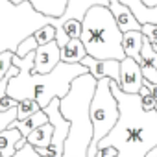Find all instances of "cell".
Returning <instances> with one entry per match:
<instances>
[{"mask_svg": "<svg viewBox=\"0 0 157 157\" xmlns=\"http://www.w3.org/2000/svg\"><path fill=\"white\" fill-rule=\"evenodd\" d=\"M111 93L118 102L120 117L98 148L111 146L118 151V157H148L157 148V111H144L140 96L120 91L113 80Z\"/></svg>", "mask_w": 157, "mask_h": 157, "instance_id": "obj_1", "label": "cell"}, {"mask_svg": "<svg viewBox=\"0 0 157 157\" xmlns=\"http://www.w3.org/2000/svg\"><path fill=\"white\" fill-rule=\"evenodd\" d=\"M33 57L35 52H30L24 57L13 56V65L19 67V74L11 78L8 85V94L21 102V100H35L41 109H46L54 98H65L70 91V85L76 78L89 74L87 67L59 63L50 74H37L33 72Z\"/></svg>", "mask_w": 157, "mask_h": 157, "instance_id": "obj_2", "label": "cell"}, {"mask_svg": "<svg viewBox=\"0 0 157 157\" xmlns=\"http://www.w3.org/2000/svg\"><path fill=\"white\" fill-rule=\"evenodd\" d=\"M96 83L98 82L91 74H83L76 78L68 94L59 100V111L70 124L63 157H87L89 153L93 142L91 102L96 91Z\"/></svg>", "mask_w": 157, "mask_h": 157, "instance_id": "obj_3", "label": "cell"}, {"mask_svg": "<svg viewBox=\"0 0 157 157\" xmlns=\"http://www.w3.org/2000/svg\"><path fill=\"white\" fill-rule=\"evenodd\" d=\"M122 37L113 13L109 8L94 6L87 11L82 22V43L87 50V56L94 59H117L126 57L122 48Z\"/></svg>", "mask_w": 157, "mask_h": 157, "instance_id": "obj_4", "label": "cell"}, {"mask_svg": "<svg viewBox=\"0 0 157 157\" xmlns=\"http://www.w3.org/2000/svg\"><path fill=\"white\" fill-rule=\"evenodd\" d=\"M52 22L54 19L37 13L30 2L15 8L8 0H0V54H17L22 41L32 37L39 28Z\"/></svg>", "mask_w": 157, "mask_h": 157, "instance_id": "obj_5", "label": "cell"}, {"mask_svg": "<svg viewBox=\"0 0 157 157\" xmlns=\"http://www.w3.org/2000/svg\"><path fill=\"white\" fill-rule=\"evenodd\" d=\"M120 117L118 102L111 93V80L104 78L98 80L96 91L91 102V122H93V142L87 155H96L98 144L109 135V131L117 126Z\"/></svg>", "mask_w": 157, "mask_h": 157, "instance_id": "obj_6", "label": "cell"}, {"mask_svg": "<svg viewBox=\"0 0 157 157\" xmlns=\"http://www.w3.org/2000/svg\"><path fill=\"white\" fill-rule=\"evenodd\" d=\"M142 83H144V78H142L140 65L131 57H124L120 61V82L117 83L120 91L128 94H139Z\"/></svg>", "mask_w": 157, "mask_h": 157, "instance_id": "obj_7", "label": "cell"}, {"mask_svg": "<svg viewBox=\"0 0 157 157\" xmlns=\"http://www.w3.org/2000/svg\"><path fill=\"white\" fill-rule=\"evenodd\" d=\"M61 63V48L56 41L43 44L35 50L33 57V72L37 74H50Z\"/></svg>", "mask_w": 157, "mask_h": 157, "instance_id": "obj_8", "label": "cell"}, {"mask_svg": "<svg viewBox=\"0 0 157 157\" xmlns=\"http://www.w3.org/2000/svg\"><path fill=\"white\" fill-rule=\"evenodd\" d=\"M83 67H87L89 74L94 78V80H104V78H109L115 83L120 82V61L117 59H94L91 56H87L82 61Z\"/></svg>", "mask_w": 157, "mask_h": 157, "instance_id": "obj_9", "label": "cell"}, {"mask_svg": "<svg viewBox=\"0 0 157 157\" xmlns=\"http://www.w3.org/2000/svg\"><path fill=\"white\" fill-rule=\"evenodd\" d=\"M109 10L120 28L122 33H128V32H142V24L137 21V17L133 15V11L124 6L120 0H111L109 2Z\"/></svg>", "mask_w": 157, "mask_h": 157, "instance_id": "obj_10", "label": "cell"}, {"mask_svg": "<svg viewBox=\"0 0 157 157\" xmlns=\"http://www.w3.org/2000/svg\"><path fill=\"white\" fill-rule=\"evenodd\" d=\"M140 70H142V78L151 83L157 85V48L144 37L142 43V52H140Z\"/></svg>", "mask_w": 157, "mask_h": 157, "instance_id": "obj_11", "label": "cell"}, {"mask_svg": "<svg viewBox=\"0 0 157 157\" xmlns=\"http://www.w3.org/2000/svg\"><path fill=\"white\" fill-rule=\"evenodd\" d=\"M28 2L37 13L50 19H61L68 6V0H28Z\"/></svg>", "mask_w": 157, "mask_h": 157, "instance_id": "obj_12", "label": "cell"}, {"mask_svg": "<svg viewBox=\"0 0 157 157\" xmlns=\"http://www.w3.org/2000/svg\"><path fill=\"white\" fill-rule=\"evenodd\" d=\"M87 57V50L82 43V39H70L61 48V61L68 65H80Z\"/></svg>", "mask_w": 157, "mask_h": 157, "instance_id": "obj_13", "label": "cell"}, {"mask_svg": "<svg viewBox=\"0 0 157 157\" xmlns=\"http://www.w3.org/2000/svg\"><path fill=\"white\" fill-rule=\"evenodd\" d=\"M142 43H144L142 32H128V33H124V37H122V48H124L126 57H131L137 63H140Z\"/></svg>", "mask_w": 157, "mask_h": 157, "instance_id": "obj_14", "label": "cell"}, {"mask_svg": "<svg viewBox=\"0 0 157 157\" xmlns=\"http://www.w3.org/2000/svg\"><path fill=\"white\" fill-rule=\"evenodd\" d=\"M22 133L17 128H10L0 133V155L2 157H15L17 153V144L22 140Z\"/></svg>", "mask_w": 157, "mask_h": 157, "instance_id": "obj_15", "label": "cell"}, {"mask_svg": "<svg viewBox=\"0 0 157 157\" xmlns=\"http://www.w3.org/2000/svg\"><path fill=\"white\" fill-rule=\"evenodd\" d=\"M48 122H50V120H48V115L41 109V111H37L35 115H32V117H28V118H24V120H15L11 128H17V129L22 133V137L26 139L32 131H35L37 128H41V126H44V124H48Z\"/></svg>", "mask_w": 157, "mask_h": 157, "instance_id": "obj_16", "label": "cell"}, {"mask_svg": "<svg viewBox=\"0 0 157 157\" xmlns=\"http://www.w3.org/2000/svg\"><path fill=\"white\" fill-rule=\"evenodd\" d=\"M52 137H54V126L48 122V124L37 128L35 131H32V133L26 137V140H28V144H32L35 150H41V148H48V146H50Z\"/></svg>", "mask_w": 157, "mask_h": 157, "instance_id": "obj_17", "label": "cell"}, {"mask_svg": "<svg viewBox=\"0 0 157 157\" xmlns=\"http://www.w3.org/2000/svg\"><path fill=\"white\" fill-rule=\"evenodd\" d=\"M37 111H41V107H39V104L35 100H28V98L21 100L19 105H17V120H24V118L35 115Z\"/></svg>", "mask_w": 157, "mask_h": 157, "instance_id": "obj_18", "label": "cell"}, {"mask_svg": "<svg viewBox=\"0 0 157 157\" xmlns=\"http://www.w3.org/2000/svg\"><path fill=\"white\" fill-rule=\"evenodd\" d=\"M56 35H57V32H56V26H54V24H46V26L39 28V30L33 33V37H35V41H37L39 46L56 41Z\"/></svg>", "mask_w": 157, "mask_h": 157, "instance_id": "obj_19", "label": "cell"}, {"mask_svg": "<svg viewBox=\"0 0 157 157\" xmlns=\"http://www.w3.org/2000/svg\"><path fill=\"white\" fill-rule=\"evenodd\" d=\"M139 96H140V105L144 111H155V105H157V100L151 96V91H150V83L144 80L140 91H139Z\"/></svg>", "mask_w": 157, "mask_h": 157, "instance_id": "obj_20", "label": "cell"}, {"mask_svg": "<svg viewBox=\"0 0 157 157\" xmlns=\"http://www.w3.org/2000/svg\"><path fill=\"white\" fill-rule=\"evenodd\" d=\"M56 28H63V33L68 37V39H80L82 37V22L76 21V19H68L65 22H61L59 26Z\"/></svg>", "mask_w": 157, "mask_h": 157, "instance_id": "obj_21", "label": "cell"}, {"mask_svg": "<svg viewBox=\"0 0 157 157\" xmlns=\"http://www.w3.org/2000/svg\"><path fill=\"white\" fill-rule=\"evenodd\" d=\"M15 120H17V107H13L10 111H0V133L10 129Z\"/></svg>", "mask_w": 157, "mask_h": 157, "instance_id": "obj_22", "label": "cell"}, {"mask_svg": "<svg viewBox=\"0 0 157 157\" xmlns=\"http://www.w3.org/2000/svg\"><path fill=\"white\" fill-rule=\"evenodd\" d=\"M13 52H2L0 54V82L6 78V74L11 70L13 67Z\"/></svg>", "mask_w": 157, "mask_h": 157, "instance_id": "obj_23", "label": "cell"}, {"mask_svg": "<svg viewBox=\"0 0 157 157\" xmlns=\"http://www.w3.org/2000/svg\"><path fill=\"white\" fill-rule=\"evenodd\" d=\"M39 48V44H37V41H35V37L32 35V37H28L26 41H22L21 43V46H19V50H17V57H24V56H28L30 52H35Z\"/></svg>", "mask_w": 157, "mask_h": 157, "instance_id": "obj_24", "label": "cell"}, {"mask_svg": "<svg viewBox=\"0 0 157 157\" xmlns=\"http://www.w3.org/2000/svg\"><path fill=\"white\" fill-rule=\"evenodd\" d=\"M142 35L153 46H157V24H142Z\"/></svg>", "mask_w": 157, "mask_h": 157, "instance_id": "obj_25", "label": "cell"}, {"mask_svg": "<svg viewBox=\"0 0 157 157\" xmlns=\"http://www.w3.org/2000/svg\"><path fill=\"white\" fill-rule=\"evenodd\" d=\"M15 157H43V155H39V151H37L32 144H28V142H26L21 150H17Z\"/></svg>", "mask_w": 157, "mask_h": 157, "instance_id": "obj_26", "label": "cell"}, {"mask_svg": "<svg viewBox=\"0 0 157 157\" xmlns=\"http://www.w3.org/2000/svg\"><path fill=\"white\" fill-rule=\"evenodd\" d=\"M94 157H118V151L111 146H104V148H98L96 150V155Z\"/></svg>", "mask_w": 157, "mask_h": 157, "instance_id": "obj_27", "label": "cell"}, {"mask_svg": "<svg viewBox=\"0 0 157 157\" xmlns=\"http://www.w3.org/2000/svg\"><path fill=\"white\" fill-rule=\"evenodd\" d=\"M146 8H157V0H140Z\"/></svg>", "mask_w": 157, "mask_h": 157, "instance_id": "obj_28", "label": "cell"}, {"mask_svg": "<svg viewBox=\"0 0 157 157\" xmlns=\"http://www.w3.org/2000/svg\"><path fill=\"white\" fill-rule=\"evenodd\" d=\"M8 2L11 4V6H15V8H19V6H22V4H26L28 0H8Z\"/></svg>", "mask_w": 157, "mask_h": 157, "instance_id": "obj_29", "label": "cell"}, {"mask_svg": "<svg viewBox=\"0 0 157 157\" xmlns=\"http://www.w3.org/2000/svg\"><path fill=\"white\" fill-rule=\"evenodd\" d=\"M150 91H151V96L157 100V85H151V83H150Z\"/></svg>", "mask_w": 157, "mask_h": 157, "instance_id": "obj_30", "label": "cell"}, {"mask_svg": "<svg viewBox=\"0 0 157 157\" xmlns=\"http://www.w3.org/2000/svg\"><path fill=\"white\" fill-rule=\"evenodd\" d=\"M87 157H94V155H87Z\"/></svg>", "mask_w": 157, "mask_h": 157, "instance_id": "obj_31", "label": "cell"}, {"mask_svg": "<svg viewBox=\"0 0 157 157\" xmlns=\"http://www.w3.org/2000/svg\"><path fill=\"white\" fill-rule=\"evenodd\" d=\"M155 111H157V105H155Z\"/></svg>", "mask_w": 157, "mask_h": 157, "instance_id": "obj_32", "label": "cell"}, {"mask_svg": "<svg viewBox=\"0 0 157 157\" xmlns=\"http://www.w3.org/2000/svg\"><path fill=\"white\" fill-rule=\"evenodd\" d=\"M0 157H2V155H0Z\"/></svg>", "mask_w": 157, "mask_h": 157, "instance_id": "obj_33", "label": "cell"}, {"mask_svg": "<svg viewBox=\"0 0 157 157\" xmlns=\"http://www.w3.org/2000/svg\"><path fill=\"white\" fill-rule=\"evenodd\" d=\"M155 48H157V46H155Z\"/></svg>", "mask_w": 157, "mask_h": 157, "instance_id": "obj_34", "label": "cell"}]
</instances>
